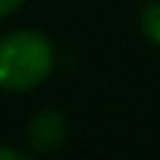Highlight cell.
I'll list each match as a JSON object with an SVG mask.
<instances>
[{"label":"cell","instance_id":"2","mask_svg":"<svg viewBox=\"0 0 160 160\" xmlns=\"http://www.w3.org/2000/svg\"><path fill=\"white\" fill-rule=\"evenodd\" d=\"M65 135H68V124H65V115L59 110H45V112H37L34 121L28 124V143L34 152H53L65 143Z\"/></svg>","mask_w":160,"mask_h":160},{"label":"cell","instance_id":"5","mask_svg":"<svg viewBox=\"0 0 160 160\" xmlns=\"http://www.w3.org/2000/svg\"><path fill=\"white\" fill-rule=\"evenodd\" d=\"M0 160H25V155L20 149H8V146H0Z\"/></svg>","mask_w":160,"mask_h":160},{"label":"cell","instance_id":"4","mask_svg":"<svg viewBox=\"0 0 160 160\" xmlns=\"http://www.w3.org/2000/svg\"><path fill=\"white\" fill-rule=\"evenodd\" d=\"M20 6H22V0H0V17H8V14H14Z\"/></svg>","mask_w":160,"mask_h":160},{"label":"cell","instance_id":"1","mask_svg":"<svg viewBox=\"0 0 160 160\" xmlns=\"http://www.w3.org/2000/svg\"><path fill=\"white\" fill-rule=\"evenodd\" d=\"M53 45L39 31H11L0 37V90L25 93L39 87L53 70Z\"/></svg>","mask_w":160,"mask_h":160},{"label":"cell","instance_id":"3","mask_svg":"<svg viewBox=\"0 0 160 160\" xmlns=\"http://www.w3.org/2000/svg\"><path fill=\"white\" fill-rule=\"evenodd\" d=\"M141 28H143V34L160 45V0L155 3H149L146 8H143V14H141Z\"/></svg>","mask_w":160,"mask_h":160}]
</instances>
